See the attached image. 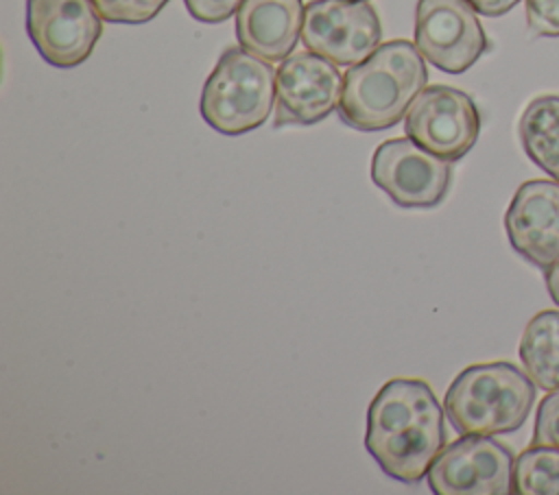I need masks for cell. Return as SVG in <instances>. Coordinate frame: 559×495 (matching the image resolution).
<instances>
[{
  "mask_svg": "<svg viewBox=\"0 0 559 495\" xmlns=\"http://www.w3.org/2000/svg\"><path fill=\"white\" fill-rule=\"evenodd\" d=\"M443 414L424 379L393 377L369 406L365 447L389 478L415 486L445 447Z\"/></svg>",
  "mask_w": 559,
  "mask_h": 495,
  "instance_id": "cell-1",
  "label": "cell"
},
{
  "mask_svg": "<svg viewBox=\"0 0 559 495\" xmlns=\"http://www.w3.org/2000/svg\"><path fill=\"white\" fill-rule=\"evenodd\" d=\"M426 81L419 48L406 39L386 41L345 72L338 118L356 131L391 129L406 116Z\"/></svg>",
  "mask_w": 559,
  "mask_h": 495,
  "instance_id": "cell-2",
  "label": "cell"
},
{
  "mask_svg": "<svg viewBox=\"0 0 559 495\" xmlns=\"http://www.w3.org/2000/svg\"><path fill=\"white\" fill-rule=\"evenodd\" d=\"M537 397L535 382L513 362L463 369L445 390L443 410L459 434L496 436L524 425Z\"/></svg>",
  "mask_w": 559,
  "mask_h": 495,
  "instance_id": "cell-3",
  "label": "cell"
},
{
  "mask_svg": "<svg viewBox=\"0 0 559 495\" xmlns=\"http://www.w3.org/2000/svg\"><path fill=\"white\" fill-rule=\"evenodd\" d=\"M275 105L271 61L242 46L227 48L201 92L203 120L223 135H242L262 126Z\"/></svg>",
  "mask_w": 559,
  "mask_h": 495,
  "instance_id": "cell-4",
  "label": "cell"
},
{
  "mask_svg": "<svg viewBox=\"0 0 559 495\" xmlns=\"http://www.w3.org/2000/svg\"><path fill=\"white\" fill-rule=\"evenodd\" d=\"M513 462L511 449L496 438L461 434L441 449L426 478L437 495H509Z\"/></svg>",
  "mask_w": 559,
  "mask_h": 495,
  "instance_id": "cell-5",
  "label": "cell"
},
{
  "mask_svg": "<svg viewBox=\"0 0 559 495\" xmlns=\"http://www.w3.org/2000/svg\"><path fill=\"white\" fill-rule=\"evenodd\" d=\"M404 133L432 155L456 161L474 148L480 113L469 94L450 85H430L408 107Z\"/></svg>",
  "mask_w": 559,
  "mask_h": 495,
  "instance_id": "cell-6",
  "label": "cell"
},
{
  "mask_svg": "<svg viewBox=\"0 0 559 495\" xmlns=\"http://www.w3.org/2000/svg\"><path fill=\"white\" fill-rule=\"evenodd\" d=\"M415 46L441 72L461 74L487 52L489 39L467 0H419Z\"/></svg>",
  "mask_w": 559,
  "mask_h": 495,
  "instance_id": "cell-7",
  "label": "cell"
},
{
  "mask_svg": "<svg viewBox=\"0 0 559 495\" xmlns=\"http://www.w3.org/2000/svg\"><path fill=\"white\" fill-rule=\"evenodd\" d=\"M380 39V17L365 0H310L304 9V46L336 65L360 63Z\"/></svg>",
  "mask_w": 559,
  "mask_h": 495,
  "instance_id": "cell-8",
  "label": "cell"
},
{
  "mask_svg": "<svg viewBox=\"0 0 559 495\" xmlns=\"http://www.w3.org/2000/svg\"><path fill=\"white\" fill-rule=\"evenodd\" d=\"M450 164L406 135L378 144L371 159V179L395 205L428 209L437 207L448 194Z\"/></svg>",
  "mask_w": 559,
  "mask_h": 495,
  "instance_id": "cell-9",
  "label": "cell"
},
{
  "mask_svg": "<svg viewBox=\"0 0 559 495\" xmlns=\"http://www.w3.org/2000/svg\"><path fill=\"white\" fill-rule=\"evenodd\" d=\"M26 33L55 68H76L94 52L103 17L94 0H26Z\"/></svg>",
  "mask_w": 559,
  "mask_h": 495,
  "instance_id": "cell-10",
  "label": "cell"
},
{
  "mask_svg": "<svg viewBox=\"0 0 559 495\" xmlns=\"http://www.w3.org/2000/svg\"><path fill=\"white\" fill-rule=\"evenodd\" d=\"M341 94L336 63L312 50L293 52L275 72V126L321 122L338 109Z\"/></svg>",
  "mask_w": 559,
  "mask_h": 495,
  "instance_id": "cell-11",
  "label": "cell"
},
{
  "mask_svg": "<svg viewBox=\"0 0 559 495\" xmlns=\"http://www.w3.org/2000/svg\"><path fill=\"white\" fill-rule=\"evenodd\" d=\"M504 231L513 251L546 270L559 259V181H524L504 214Z\"/></svg>",
  "mask_w": 559,
  "mask_h": 495,
  "instance_id": "cell-12",
  "label": "cell"
},
{
  "mask_svg": "<svg viewBox=\"0 0 559 495\" xmlns=\"http://www.w3.org/2000/svg\"><path fill=\"white\" fill-rule=\"evenodd\" d=\"M304 9L301 0H242L236 11L238 44L266 61H284L301 37Z\"/></svg>",
  "mask_w": 559,
  "mask_h": 495,
  "instance_id": "cell-13",
  "label": "cell"
},
{
  "mask_svg": "<svg viewBox=\"0 0 559 495\" xmlns=\"http://www.w3.org/2000/svg\"><path fill=\"white\" fill-rule=\"evenodd\" d=\"M518 133L526 157L559 181V96L533 98L520 116Z\"/></svg>",
  "mask_w": 559,
  "mask_h": 495,
  "instance_id": "cell-14",
  "label": "cell"
},
{
  "mask_svg": "<svg viewBox=\"0 0 559 495\" xmlns=\"http://www.w3.org/2000/svg\"><path fill=\"white\" fill-rule=\"evenodd\" d=\"M518 353L537 388H559V310H542L526 323Z\"/></svg>",
  "mask_w": 559,
  "mask_h": 495,
  "instance_id": "cell-15",
  "label": "cell"
},
{
  "mask_svg": "<svg viewBox=\"0 0 559 495\" xmlns=\"http://www.w3.org/2000/svg\"><path fill=\"white\" fill-rule=\"evenodd\" d=\"M513 493L559 495V449L531 445L513 462Z\"/></svg>",
  "mask_w": 559,
  "mask_h": 495,
  "instance_id": "cell-16",
  "label": "cell"
},
{
  "mask_svg": "<svg viewBox=\"0 0 559 495\" xmlns=\"http://www.w3.org/2000/svg\"><path fill=\"white\" fill-rule=\"evenodd\" d=\"M100 17L114 24H144L153 20L168 0H94Z\"/></svg>",
  "mask_w": 559,
  "mask_h": 495,
  "instance_id": "cell-17",
  "label": "cell"
},
{
  "mask_svg": "<svg viewBox=\"0 0 559 495\" xmlns=\"http://www.w3.org/2000/svg\"><path fill=\"white\" fill-rule=\"evenodd\" d=\"M531 445H546L559 449V388L548 390V395L539 401Z\"/></svg>",
  "mask_w": 559,
  "mask_h": 495,
  "instance_id": "cell-18",
  "label": "cell"
},
{
  "mask_svg": "<svg viewBox=\"0 0 559 495\" xmlns=\"http://www.w3.org/2000/svg\"><path fill=\"white\" fill-rule=\"evenodd\" d=\"M526 24L537 37H559V0H526Z\"/></svg>",
  "mask_w": 559,
  "mask_h": 495,
  "instance_id": "cell-19",
  "label": "cell"
},
{
  "mask_svg": "<svg viewBox=\"0 0 559 495\" xmlns=\"http://www.w3.org/2000/svg\"><path fill=\"white\" fill-rule=\"evenodd\" d=\"M183 4L194 20L218 24L231 17L240 9L242 0H183Z\"/></svg>",
  "mask_w": 559,
  "mask_h": 495,
  "instance_id": "cell-20",
  "label": "cell"
},
{
  "mask_svg": "<svg viewBox=\"0 0 559 495\" xmlns=\"http://www.w3.org/2000/svg\"><path fill=\"white\" fill-rule=\"evenodd\" d=\"M480 15L485 17H500L509 13L520 0H467Z\"/></svg>",
  "mask_w": 559,
  "mask_h": 495,
  "instance_id": "cell-21",
  "label": "cell"
},
{
  "mask_svg": "<svg viewBox=\"0 0 559 495\" xmlns=\"http://www.w3.org/2000/svg\"><path fill=\"white\" fill-rule=\"evenodd\" d=\"M546 288L552 303L559 305V259L550 268H546Z\"/></svg>",
  "mask_w": 559,
  "mask_h": 495,
  "instance_id": "cell-22",
  "label": "cell"
},
{
  "mask_svg": "<svg viewBox=\"0 0 559 495\" xmlns=\"http://www.w3.org/2000/svg\"><path fill=\"white\" fill-rule=\"evenodd\" d=\"M365 2H367V0H365Z\"/></svg>",
  "mask_w": 559,
  "mask_h": 495,
  "instance_id": "cell-23",
  "label": "cell"
}]
</instances>
